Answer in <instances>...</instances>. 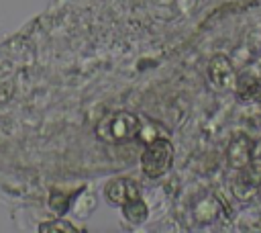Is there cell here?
Listing matches in <instances>:
<instances>
[{
	"mask_svg": "<svg viewBox=\"0 0 261 233\" xmlns=\"http://www.w3.org/2000/svg\"><path fill=\"white\" fill-rule=\"evenodd\" d=\"M139 131H141V123H139L137 114L126 112V110L108 112L106 116L100 119V123L96 127V135L106 143L130 141L139 135Z\"/></svg>",
	"mask_w": 261,
	"mask_h": 233,
	"instance_id": "obj_1",
	"label": "cell"
},
{
	"mask_svg": "<svg viewBox=\"0 0 261 233\" xmlns=\"http://www.w3.org/2000/svg\"><path fill=\"white\" fill-rule=\"evenodd\" d=\"M173 161V147L167 139L157 137L151 139L149 145L145 147L141 155V168L149 178H159L163 176Z\"/></svg>",
	"mask_w": 261,
	"mask_h": 233,
	"instance_id": "obj_2",
	"label": "cell"
},
{
	"mask_svg": "<svg viewBox=\"0 0 261 233\" xmlns=\"http://www.w3.org/2000/svg\"><path fill=\"white\" fill-rule=\"evenodd\" d=\"M104 194H106V200L110 204H126L135 198H139V184L130 178H116V180H110L104 188Z\"/></svg>",
	"mask_w": 261,
	"mask_h": 233,
	"instance_id": "obj_3",
	"label": "cell"
},
{
	"mask_svg": "<svg viewBox=\"0 0 261 233\" xmlns=\"http://www.w3.org/2000/svg\"><path fill=\"white\" fill-rule=\"evenodd\" d=\"M208 74H210V80H212V84L216 88H220V90L237 88V74H234L230 61L224 55L212 57V61L208 65Z\"/></svg>",
	"mask_w": 261,
	"mask_h": 233,
	"instance_id": "obj_4",
	"label": "cell"
},
{
	"mask_svg": "<svg viewBox=\"0 0 261 233\" xmlns=\"http://www.w3.org/2000/svg\"><path fill=\"white\" fill-rule=\"evenodd\" d=\"M226 159L230 164V168H245L249 166V161L253 159V141L245 135H239L230 141L228 145V151H226Z\"/></svg>",
	"mask_w": 261,
	"mask_h": 233,
	"instance_id": "obj_5",
	"label": "cell"
},
{
	"mask_svg": "<svg viewBox=\"0 0 261 233\" xmlns=\"http://www.w3.org/2000/svg\"><path fill=\"white\" fill-rule=\"evenodd\" d=\"M122 213H124L126 221L135 223V225L143 223V221L147 219V215H149L147 204L141 200V196H139V198H135V200H130V202H126V204H122Z\"/></svg>",
	"mask_w": 261,
	"mask_h": 233,
	"instance_id": "obj_6",
	"label": "cell"
},
{
	"mask_svg": "<svg viewBox=\"0 0 261 233\" xmlns=\"http://www.w3.org/2000/svg\"><path fill=\"white\" fill-rule=\"evenodd\" d=\"M69 202H71V196H69V194H63V192H59V190H53V192H51L49 206H51L57 215L65 213V211L69 208Z\"/></svg>",
	"mask_w": 261,
	"mask_h": 233,
	"instance_id": "obj_7",
	"label": "cell"
},
{
	"mask_svg": "<svg viewBox=\"0 0 261 233\" xmlns=\"http://www.w3.org/2000/svg\"><path fill=\"white\" fill-rule=\"evenodd\" d=\"M39 231H41V233H47V231H51V233H55V231L77 233L80 229H77V227H73V225H71V223H67V221H51V223H43V225L39 227Z\"/></svg>",
	"mask_w": 261,
	"mask_h": 233,
	"instance_id": "obj_8",
	"label": "cell"
}]
</instances>
